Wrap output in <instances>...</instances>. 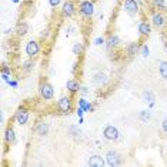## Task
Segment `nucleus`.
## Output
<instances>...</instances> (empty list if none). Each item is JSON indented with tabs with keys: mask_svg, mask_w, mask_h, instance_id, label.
Wrapping results in <instances>:
<instances>
[{
	"mask_svg": "<svg viewBox=\"0 0 167 167\" xmlns=\"http://www.w3.org/2000/svg\"><path fill=\"white\" fill-rule=\"evenodd\" d=\"M159 70H160V74L164 80H167V62L164 60H160L159 62Z\"/></svg>",
	"mask_w": 167,
	"mask_h": 167,
	"instance_id": "6ab92c4d",
	"label": "nucleus"
},
{
	"mask_svg": "<svg viewBox=\"0 0 167 167\" xmlns=\"http://www.w3.org/2000/svg\"><path fill=\"white\" fill-rule=\"evenodd\" d=\"M7 84H9V86H11V87H17V82H15V80H11V79L7 82Z\"/></svg>",
	"mask_w": 167,
	"mask_h": 167,
	"instance_id": "7c9ffc66",
	"label": "nucleus"
},
{
	"mask_svg": "<svg viewBox=\"0 0 167 167\" xmlns=\"http://www.w3.org/2000/svg\"><path fill=\"white\" fill-rule=\"evenodd\" d=\"M79 10H80L82 16H84V17H92L93 13H94V4L90 0H83L80 3V6H79Z\"/></svg>",
	"mask_w": 167,
	"mask_h": 167,
	"instance_id": "7ed1b4c3",
	"label": "nucleus"
},
{
	"mask_svg": "<svg viewBox=\"0 0 167 167\" xmlns=\"http://www.w3.org/2000/svg\"><path fill=\"white\" fill-rule=\"evenodd\" d=\"M139 43H130L129 46H127V54L130 56V57H133L136 53L139 52Z\"/></svg>",
	"mask_w": 167,
	"mask_h": 167,
	"instance_id": "aec40b11",
	"label": "nucleus"
},
{
	"mask_svg": "<svg viewBox=\"0 0 167 167\" xmlns=\"http://www.w3.org/2000/svg\"><path fill=\"white\" fill-rule=\"evenodd\" d=\"M26 54L29 56V57H36L37 54H39V52H40V46H39V43H37L36 40H29L26 45Z\"/></svg>",
	"mask_w": 167,
	"mask_h": 167,
	"instance_id": "20e7f679",
	"label": "nucleus"
},
{
	"mask_svg": "<svg viewBox=\"0 0 167 167\" xmlns=\"http://www.w3.org/2000/svg\"><path fill=\"white\" fill-rule=\"evenodd\" d=\"M66 87H67V90L71 93V94H74V93H77V92H80V84H79V82L77 80H74V79H70V80H67V83H66Z\"/></svg>",
	"mask_w": 167,
	"mask_h": 167,
	"instance_id": "ddd939ff",
	"label": "nucleus"
},
{
	"mask_svg": "<svg viewBox=\"0 0 167 167\" xmlns=\"http://www.w3.org/2000/svg\"><path fill=\"white\" fill-rule=\"evenodd\" d=\"M11 2H13V3H19V2H20V0H11Z\"/></svg>",
	"mask_w": 167,
	"mask_h": 167,
	"instance_id": "f704fd0d",
	"label": "nucleus"
},
{
	"mask_svg": "<svg viewBox=\"0 0 167 167\" xmlns=\"http://www.w3.org/2000/svg\"><path fill=\"white\" fill-rule=\"evenodd\" d=\"M80 92H82L83 96H84V94H87V89H86V87H82V89H80Z\"/></svg>",
	"mask_w": 167,
	"mask_h": 167,
	"instance_id": "72a5a7b5",
	"label": "nucleus"
},
{
	"mask_svg": "<svg viewBox=\"0 0 167 167\" xmlns=\"http://www.w3.org/2000/svg\"><path fill=\"white\" fill-rule=\"evenodd\" d=\"M29 32V24L27 23H20L17 26V34L19 36H24Z\"/></svg>",
	"mask_w": 167,
	"mask_h": 167,
	"instance_id": "412c9836",
	"label": "nucleus"
},
{
	"mask_svg": "<svg viewBox=\"0 0 167 167\" xmlns=\"http://www.w3.org/2000/svg\"><path fill=\"white\" fill-rule=\"evenodd\" d=\"M103 137L104 140L107 141H117L120 137V133L117 127H114L113 124H107V126L103 129Z\"/></svg>",
	"mask_w": 167,
	"mask_h": 167,
	"instance_id": "f257e3e1",
	"label": "nucleus"
},
{
	"mask_svg": "<svg viewBox=\"0 0 167 167\" xmlns=\"http://www.w3.org/2000/svg\"><path fill=\"white\" fill-rule=\"evenodd\" d=\"M34 69V63L32 62V60H29V62H26L24 63V66H23V70L26 71V73H29V71H32Z\"/></svg>",
	"mask_w": 167,
	"mask_h": 167,
	"instance_id": "393cba45",
	"label": "nucleus"
},
{
	"mask_svg": "<svg viewBox=\"0 0 167 167\" xmlns=\"http://www.w3.org/2000/svg\"><path fill=\"white\" fill-rule=\"evenodd\" d=\"M57 107H59V110L62 111V113H64V114H69V113L71 111V109H73L71 97H69V96L60 97L59 101H57Z\"/></svg>",
	"mask_w": 167,
	"mask_h": 167,
	"instance_id": "f03ea898",
	"label": "nucleus"
},
{
	"mask_svg": "<svg viewBox=\"0 0 167 167\" xmlns=\"http://www.w3.org/2000/svg\"><path fill=\"white\" fill-rule=\"evenodd\" d=\"M124 10L127 15L134 16L139 13V3L136 0H124Z\"/></svg>",
	"mask_w": 167,
	"mask_h": 167,
	"instance_id": "423d86ee",
	"label": "nucleus"
},
{
	"mask_svg": "<svg viewBox=\"0 0 167 167\" xmlns=\"http://www.w3.org/2000/svg\"><path fill=\"white\" fill-rule=\"evenodd\" d=\"M106 43H107V49L110 50V49L117 47V46L120 45V39H119V36H116V34H113V36L109 37V40L106 41Z\"/></svg>",
	"mask_w": 167,
	"mask_h": 167,
	"instance_id": "2eb2a0df",
	"label": "nucleus"
},
{
	"mask_svg": "<svg viewBox=\"0 0 167 167\" xmlns=\"http://www.w3.org/2000/svg\"><path fill=\"white\" fill-rule=\"evenodd\" d=\"M139 32L141 36H148L150 34V26L147 24V22H141L139 24Z\"/></svg>",
	"mask_w": 167,
	"mask_h": 167,
	"instance_id": "f3484780",
	"label": "nucleus"
},
{
	"mask_svg": "<svg viewBox=\"0 0 167 167\" xmlns=\"http://www.w3.org/2000/svg\"><path fill=\"white\" fill-rule=\"evenodd\" d=\"M106 43V40H104L103 37H97L96 40H94V45L96 46H101V45H104Z\"/></svg>",
	"mask_w": 167,
	"mask_h": 167,
	"instance_id": "cd10ccee",
	"label": "nucleus"
},
{
	"mask_svg": "<svg viewBox=\"0 0 167 167\" xmlns=\"http://www.w3.org/2000/svg\"><path fill=\"white\" fill-rule=\"evenodd\" d=\"M62 11H63V15L67 16V17H71V16L76 13V9H74V4L71 3L70 0H66L63 3V7H62Z\"/></svg>",
	"mask_w": 167,
	"mask_h": 167,
	"instance_id": "9b49d317",
	"label": "nucleus"
},
{
	"mask_svg": "<svg viewBox=\"0 0 167 167\" xmlns=\"http://www.w3.org/2000/svg\"><path fill=\"white\" fill-rule=\"evenodd\" d=\"M82 53H83V43H82V41H77V43H74V45H73V54L80 56Z\"/></svg>",
	"mask_w": 167,
	"mask_h": 167,
	"instance_id": "4be33fe9",
	"label": "nucleus"
},
{
	"mask_svg": "<svg viewBox=\"0 0 167 167\" xmlns=\"http://www.w3.org/2000/svg\"><path fill=\"white\" fill-rule=\"evenodd\" d=\"M152 23H153V26H156L157 29H160V27L164 26L166 19H164V16L161 15V13H154L153 17H152Z\"/></svg>",
	"mask_w": 167,
	"mask_h": 167,
	"instance_id": "f8f14e48",
	"label": "nucleus"
},
{
	"mask_svg": "<svg viewBox=\"0 0 167 167\" xmlns=\"http://www.w3.org/2000/svg\"><path fill=\"white\" fill-rule=\"evenodd\" d=\"M60 2H62V0H49V3H50L52 7H57V6L60 4Z\"/></svg>",
	"mask_w": 167,
	"mask_h": 167,
	"instance_id": "c85d7f7f",
	"label": "nucleus"
},
{
	"mask_svg": "<svg viewBox=\"0 0 167 167\" xmlns=\"http://www.w3.org/2000/svg\"><path fill=\"white\" fill-rule=\"evenodd\" d=\"M41 36H43V37H47L49 36V29H45V30H43V33H41Z\"/></svg>",
	"mask_w": 167,
	"mask_h": 167,
	"instance_id": "473e14b6",
	"label": "nucleus"
},
{
	"mask_svg": "<svg viewBox=\"0 0 167 167\" xmlns=\"http://www.w3.org/2000/svg\"><path fill=\"white\" fill-rule=\"evenodd\" d=\"M104 164H106L104 159L101 156H99V154H94V156H92L89 159V161H87V166H90V167H103Z\"/></svg>",
	"mask_w": 167,
	"mask_h": 167,
	"instance_id": "9d476101",
	"label": "nucleus"
},
{
	"mask_svg": "<svg viewBox=\"0 0 167 167\" xmlns=\"http://www.w3.org/2000/svg\"><path fill=\"white\" fill-rule=\"evenodd\" d=\"M109 82V77L107 74L103 73V71H99V73H96L94 76H93V83L96 86H99V87H101V86H106Z\"/></svg>",
	"mask_w": 167,
	"mask_h": 167,
	"instance_id": "1a4fd4ad",
	"label": "nucleus"
},
{
	"mask_svg": "<svg viewBox=\"0 0 167 167\" xmlns=\"http://www.w3.org/2000/svg\"><path fill=\"white\" fill-rule=\"evenodd\" d=\"M106 163L109 166H119V164H122V156L116 152H109L106 154Z\"/></svg>",
	"mask_w": 167,
	"mask_h": 167,
	"instance_id": "0eeeda50",
	"label": "nucleus"
},
{
	"mask_svg": "<svg viewBox=\"0 0 167 167\" xmlns=\"http://www.w3.org/2000/svg\"><path fill=\"white\" fill-rule=\"evenodd\" d=\"M83 113H84V110H83L82 107H79V109H77V116H79V117H80V119H82V117H83Z\"/></svg>",
	"mask_w": 167,
	"mask_h": 167,
	"instance_id": "2f4dec72",
	"label": "nucleus"
},
{
	"mask_svg": "<svg viewBox=\"0 0 167 167\" xmlns=\"http://www.w3.org/2000/svg\"><path fill=\"white\" fill-rule=\"evenodd\" d=\"M40 96L45 99V100H52L54 97V90L49 83H41L40 84Z\"/></svg>",
	"mask_w": 167,
	"mask_h": 167,
	"instance_id": "39448f33",
	"label": "nucleus"
},
{
	"mask_svg": "<svg viewBox=\"0 0 167 167\" xmlns=\"http://www.w3.org/2000/svg\"><path fill=\"white\" fill-rule=\"evenodd\" d=\"M150 116H152V113H150V110H141L140 114H139V117H140L141 122H147V120H150Z\"/></svg>",
	"mask_w": 167,
	"mask_h": 167,
	"instance_id": "5701e85b",
	"label": "nucleus"
},
{
	"mask_svg": "<svg viewBox=\"0 0 167 167\" xmlns=\"http://www.w3.org/2000/svg\"><path fill=\"white\" fill-rule=\"evenodd\" d=\"M15 120L17 124L24 126V124H27V122H29V113H27L26 110H23V109H19L15 114Z\"/></svg>",
	"mask_w": 167,
	"mask_h": 167,
	"instance_id": "6e6552de",
	"label": "nucleus"
},
{
	"mask_svg": "<svg viewBox=\"0 0 167 167\" xmlns=\"http://www.w3.org/2000/svg\"><path fill=\"white\" fill-rule=\"evenodd\" d=\"M140 53H141V56H144V57H147V56H148V53H150V50H148L147 45H143V46H141V49H140Z\"/></svg>",
	"mask_w": 167,
	"mask_h": 167,
	"instance_id": "bb28decb",
	"label": "nucleus"
},
{
	"mask_svg": "<svg viewBox=\"0 0 167 167\" xmlns=\"http://www.w3.org/2000/svg\"><path fill=\"white\" fill-rule=\"evenodd\" d=\"M153 4L159 9H164L166 7V2L164 0H153Z\"/></svg>",
	"mask_w": 167,
	"mask_h": 167,
	"instance_id": "a878e982",
	"label": "nucleus"
},
{
	"mask_svg": "<svg viewBox=\"0 0 167 167\" xmlns=\"http://www.w3.org/2000/svg\"><path fill=\"white\" fill-rule=\"evenodd\" d=\"M6 141H7L9 144L16 143V134H15V130H13V129H7V130H6Z\"/></svg>",
	"mask_w": 167,
	"mask_h": 167,
	"instance_id": "a211bd4d",
	"label": "nucleus"
},
{
	"mask_svg": "<svg viewBox=\"0 0 167 167\" xmlns=\"http://www.w3.org/2000/svg\"><path fill=\"white\" fill-rule=\"evenodd\" d=\"M49 124L47 123H45V122H41V123H39L37 124V127H36V133L39 134V136H46V134L49 133Z\"/></svg>",
	"mask_w": 167,
	"mask_h": 167,
	"instance_id": "4468645a",
	"label": "nucleus"
},
{
	"mask_svg": "<svg viewBox=\"0 0 167 167\" xmlns=\"http://www.w3.org/2000/svg\"><path fill=\"white\" fill-rule=\"evenodd\" d=\"M161 129H163L164 133H167V119L163 120V123H161Z\"/></svg>",
	"mask_w": 167,
	"mask_h": 167,
	"instance_id": "c756f323",
	"label": "nucleus"
},
{
	"mask_svg": "<svg viewBox=\"0 0 167 167\" xmlns=\"http://www.w3.org/2000/svg\"><path fill=\"white\" fill-rule=\"evenodd\" d=\"M141 100L144 101V103H150L153 104L154 100H156V96H154V93L153 92H144L141 94Z\"/></svg>",
	"mask_w": 167,
	"mask_h": 167,
	"instance_id": "dca6fc26",
	"label": "nucleus"
},
{
	"mask_svg": "<svg viewBox=\"0 0 167 167\" xmlns=\"http://www.w3.org/2000/svg\"><path fill=\"white\" fill-rule=\"evenodd\" d=\"M2 79H3L4 82L7 83L9 80L11 79V74H10V70H9L7 67H3V70H2Z\"/></svg>",
	"mask_w": 167,
	"mask_h": 167,
	"instance_id": "b1692460",
	"label": "nucleus"
}]
</instances>
